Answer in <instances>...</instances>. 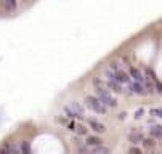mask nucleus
<instances>
[{
    "label": "nucleus",
    "instance_id": "20",
    "mask_svg": "<svg viewBox=\"0 0 162 154\" xmlns=\"http://www.w3.org/2000/svg\"><path fill=\"white\" fill-rule=\"evenodd\" d=\"M0 154H11L10 153V149H8V146H3V148H0Z\"/></svg>",
    "mask_w": 162,
    "mask_h": 154
},
{
    "label": "nucleus",
    "instance_id": "16",
    "mask_svg": "<svg viewBox=\"0 0 162 154\" xmlns=\"http://www.w3.org/2000/svg\"><path fill=\"white\" fill-rule=\"evenodd\" d=\"M74 130L79 133V135H82V136H84V135H87V132H88V128L85 127V125H82V124L75 125V128H74Z\"/></svg>",
    "mask_w": 162,
    "mask_h": 154
},
{
    "label": "nucleus",
    "instance_id": "17",
    "mask_svg": "<svg viewBox=\"0 0 162 154\" xmlns=\"http://www.w3.org/2000/svg\"><path fill=\"white\" fill-rule=\"evenodd\" d=\"M149 114L154 116V117H162V109H159V108H153V109H149Z\"/></svg>",
    "mask_w": 162,
    "mask_h": 154
},
{
    "label": "nucleus",
    "instance_id": "19",
    "mask_svg": "<svg viewBox=\"0 0 162 154\" xmlns=\"http://www.w3.org/2000/svg\"><path fill=\"white\" fill-rule=\"evenodd\" d=\"M79 154H90V149L82 146V148H79Z\"/></svg>",
    "mask_w": 162,
    "mask_h": 154
},
{
    "label": "nucleus",
    "instance_id": "5",
    "mask_svg": "<svg viewBox=\"0 0 162 154\" xmlns=\"http://www.w3.org/2000/svg\"><path fill=\"white\" fill-rule=\"evenodd\" d=\"M129 76H130V79H133L135 82H140V84H143V82H144V77H143V74H141V71L138 69V67H135V66L129 67Z\"/></svg>",
    "mask_w": 162,
    "mask_h": 154
},
{
    "label": "nucleus",
    "instance_id": "21",
    "mask_svg": "<svg viewBox=\"0 0 162 154\" xmlns=\"http://www.w3.org/2000/svg\"><path fill=\"white\" fill-rule=\"evenodd\" d=\"M143 112H144V109H141V108H140L138 111H135V117H136V119H140L141 116H143Z\"/></svg>",
    "mask_w": 162,
    "mask_h": 154
},
{
    "label": "nucleus",
    "instance_id": "8",
    "mask_svg": "<svg viewBox=\"0 0 162 154\" xmlns=\"http://www.w3.org/2000/svg\"><path fill=\"white\" fill-rule=\"evenodd\" d=\"M130 90H132V93H135V95H146V90H144V85L143 84H140V82H130Z\"/></svg>",
    "mask_w": 162,
    "mask_h": 154
},
{
    "label": "nucleus",
    "instance_id": "22",
    "mask_svg": "<svg viewBox=\"0 0 162 154\" xmlns=\"http://www.w3.org/2000/svg\"><path fill=\"white\" fill-rule=\"evenodd\" d=\"M68 128H69L71 132H72V130L75 128V122H69V124H68Z\"/></svg>",
    "mask_w": 162,
    "mask_h": 154
},
{
    "label": "nucleus",
    "instance_id": "13",
    "mask_svg": "<svg viewBox=\"0 0 162 154\" xmlns=\"http://www.w3.org/2000/svg\"><path fill=\"white\" fill-rule=\"evenodd\" d=\"M19 153L21 154H32L31 143L29 141H21V145H19Z\"/></svg>",
    "mask_w": 162,
    "mask_h": 154
},
{
    "label": "nucleus",
    "instance_id": "1",
    "mask_svg": "<svg viewBox=\"0 0 162 154\" xmlns=\"http://www.w3.org/2000/svg\"><path fill=\"white\" fill-rule=\"evenodd\" d=\"M96 98L106 106V108H116L117 100L109 93V90H106L104 87H96Z\"/></svg>",
    "mask_w": 162,
    "mask_h": 154
},
{
    "label": "nucleus",
    "instance_id": "12",
    "mask_svg": "<svg viewBox=\"0 0 162 154\" xmlns=\"http://www.w3.org/2000/svg\"><path fill=\"white\" fill-rule=\"evenodd\" d=\"M149 133H151V136H153V138L159 140L161 136H162V127H161V125H153L151 130H149Z\"/></svg>",
    "mask_w": 162,
    "mask_h": 154
},
{
    "label": "nucleus",
    "instance_id": "10",
    "mask_svg": "<svg viewBox=\"0 0 162 154\" xmlns=\"http://www.w3.org/2000/svg\"><path fill=\"white\" fill-rule=\"evenodd\" d=\"M16 6H18V2H16V0H3V8H5V11L11 13L16 10Z\"/></svg>",
    "mask_w": 162,
    "mask_h": 154
},
{
    "label": "nucleus",
    "instance_id": "9",
    "mask_svg": "<svg viewBox=\"0 0 162 154\" xmlns=\"http://www.w3.org/2000/svg\"><path fill=\"white\" fill-rule=\"evenodd\" d=\"M106 85H108V88H109V90H112L114 93H122V92H124V90H122V85H120L119 82L112 80V79H109Z\"/></svg>",
    "mask_w": 162,
    "mask_h": 154
},
{
    "label": "nucleus",
    "instance_id": "18",
    "mask_svg": "<svg viewBox=\"0 0 162 154\" xmlns=\"http://www.w3.org/2000/svg\"><path fill=\"white\" fill-rule=\"evenodd\" d=\"M129 154H143V153H141L140 148H136V146H132V148L129 149Z\"/></svg>",
    "mask_w": 162,
    "mask_h": 154
},
{
    "label": "nucleus",
    "instance_id": "23",
    "mask_svg": "<svg viewBox=\"0 0 162 154\" xmlns=\"http://www.w3.org/2000/svg\"><path fill=\"white\" fill-rule=\"evenodd\" d=\"M127 117V112L125 111H124V112H120V114H119V119H125Z\"/></svg>",
    "mask_w": 162,
    "mask_h": 154
},
{
    "label": "nucleus",
    "instance_id": "4",
    "mask_svg": "<svg viewBox=\"0 0 162 154\" xmlns=\"http://www.w3.org/2000/svg\"><path fill=\"white\" fill-rule=\"evenodd\" d=\"M112 80H116V82H119L120 85L122 84H130V76H129V72L127 71H124L122 67L120 69H117L116 72H112Z\"/></svg>",
    "mask_w": 162,
    "mask_h": 154
},
{
    "label": "nucleus",
    "instance_id": "11",
    "mask_svg": "<svg viewBox=\"0 0 162 154\" xmlns=\"http://www.w3.org/2000/svg\"><path fill=\"white\" fill-rule=\"evenodd\" d=\"M99 145H103V141H101L99 136H87V146L95 148V146H99Z\"/></svg>",
    "mask_w": 162,
    "mask_h": 154
},
{
    "label": "nucleus",
    "instance_id": "15",
    "mask_svg": "<svg viewBox=\"0 0 162 154\" xmlns=\"http://www.w3.org/2000/svg\"><path fill=\"white\" fill-rule=\"evenodd\" d=\"M141 143H143V146H144V148H148V149H151V148L156 146L154 138H143V140H141Z\"/></svg>",
    "mask_w": 162,
    "mask_h": 154
},
{
    "label": "nucleus",
    "instance_id": "6",
    "mask_svg": "<svg viewBox=\"0 0 162 154\" xmlns=\"http://www.w3.org/2000/svg\"><path fill=\"white\" fill-rule=\"evenodd\" d=\"M144 136H143V133L140 132V130H130V133H129V141L132 143V145H138V143H141V140H143Z\"/></svg>",
    "mask_w": 162,
    "mask_h": 154
},
{
    "label": "nucleus",
    "instance_id": "7",
    "mask_svg": "<svg viewBox=\"0 0 162 154\" xmlns=\"http://www.w3.org/2000/svg\"><path fill=\"white\" fill-rule=\"evenodd\" d=\"M88 125H90V128L93 130V132H96V133H104V132H106L104 124L95 121V119H88Z\"/></svg>",
    "mask_w": 162,
    "mask_h": 154
},
{
    "label": "nucleus",
    "instance_id": "2",
    "mask_svg": "<svg viewBox=\"0 0 162 154\" xmlns=\"http://www.w3.org/2000/svg\"><path fill=\"white\" fill-rule=\"evenodd\" d=\"M85 104H87L88 109H92L93 112H96V114L104 116L106 112H108V108H106L96 97H93V95H87V97H85Z\"/></svg>",
    "mask_w": 162,
    "mask_h": 154
},
{
    "label": "nucleus",
    "instance_id": "3",
    "mask_svg": "<svg viewBox=\"0 0 162 154\" xmlns=\"http://www.w3.org/2000/svg\"><path fill=\"white\" fill-rule=\"evenodd\" d=\"M64 114L68 116V117H72V119H80L82 116H84V108H82L79 103H71L69 106H66L64 108Z\"/></svg>",
    "mask_w": 162,
    "mask_h": 154
},
{
    "label": "nucleus",
    "instance_id": "14",
    "mask_svg": "<svg viewBox=\"0 0 162 154\" xmlns=\"http://www.w3.org/2000/svg\"><path fill=\"white\" fill-rule=\"evenodd\" d=\"M90 154H109V148L99 145V146H95L93 149H90Z\"/></svg>",
    "mask_w": 162,
    "mask_h": 154
}]
</instances>
